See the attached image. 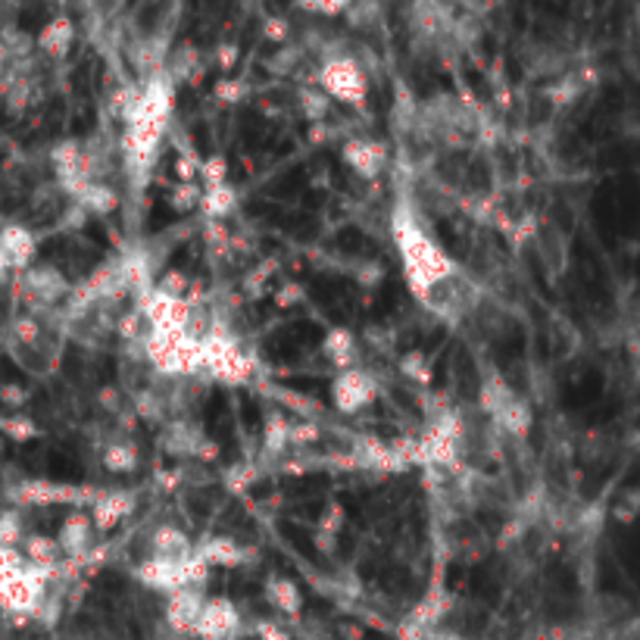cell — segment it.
I'll return each instance as SVG.
<instances>
[{
	"instance_id": "6da1fadb",
	"label": "cell",
	"mask_w": 640,
	"mask_h": 640,
	"mask_svg": "<svg viewBox=\"0 0 640 640\" xmlns=\"http://www.w3.org/2000/svg\"><path fill=\"white\" fill-rule=\"evenodd\" d=\"M391 232L400 250V260H403V275H406V285L409 291L416 294V300H422L434 285H441L444 278L456 275L459 266L453 263V256L434 241L425 228L419 225L416 213L400 203L394 207V219H391Z\"/></svg>"
},
{
	"instance_id": "7a4b0ae2",
	"label": "cell",
	"mask_w": 640,
	"mask_h": 640,
	"mask_svg": "<svg viewBox=\"0 0 640 640\" xmlns=\"http://www.w3.org/2000/svg\"><path fill=\"white\" fill-rule=\"evenodd\" d=\"M50 578H54V569H38L32 562L13 572H0V609L13 616H38L47 600Z\"/></svg>"
},
{
	"instance_id": "3957f363",
	"label": "cell",
	"mask_w": 640,
	"mask_h": 640,
	"mask_svg": "<svg viewBox=\"0 0 640 640\" xmlns=\"http://www.w3.org/2000/svg\"><path fill=\"white\" fill-rule=\"evenodd\" d=\"M481 409L488 413L494 428H500L509 438H525L534 425L531 406L509 388L503 378H488L481 388Z\"/></svg>"
},
{
	"instance_id": "277c9868",
	"label": "cell",
	"mask_w": 640,
	"mask_h": 640,
	"mask_svg": "<svg viewBox=\"0 0 640 640\" xmlns=\"http://www.w3.org/2000/svg\"><path fill=\"white\" fill-rule=\"evenodd\" d=\"M319 88L328 97H338L341 104L350 107H363L366 94H369V82L363 66L356 63L353 57H325L322 69H319Z\"/></svg>"
},
{
	"instance_id": "5b68a950",
	"label": "cell",
	"mask_w": 640,
	"mask_h": 640,
	"mask_svg": "<svg viewBox=\"0 0 640 640\" xmlns=\"http://www.w3.org/2000/svg\"><path fill=\"white\" fill-rule=\"evenodd\" d=\"M107 491H94V488H79V484H57V481H19L16 488H10L7 497H13V503L22 506H54V503H97Z\"/></svg>"
},
{
	"instance_id": "8992f818",
	"label": "cell",
	"mask_w": 640,
	"mask_h": 640,
	"mask_svg": "<svg viewBox=\"0 0 640 640\" xmlns=\"http://www.w3.org/2000/svg\"><path fill=\"white\" fill-rule=\"evenodd\" d=\"M19 291H22L25 303H29L32 316L54 310V306H57L60 300H66V297L72 294L66 275H63L57 266H35V269H29V272H22Z\"/></svg>"
},
{
	"instance_id": "52a82bcc",
	"label": "cell",
	"mask_w": 640,
	"mask_h": 640,
	"mask_svg": "<svg viewBox=\"0 0 640 640\" xmlns=\"http://www.w3.org/2000/svg\"><path fill=\"white\" fill-rule=\"evenodd\" d=\"M378 394V384L375 378L366 372V369H347V372H338L335 381H331V400H335V409L344 416H353L360 413V409H366Z\"/></svg>"
},
{
	"instance_id": "ba28073f",
	"label": "cell",
	"mask_w": 640,
	"mask_h": 640,
	"mask_svg": "<svg viewBox=\"0 0 640 640\" xmlns=\"http://www.w3.org/2000/svg\"><path fill=\"white\" fill-rule=\"evenodd\" d=\"M163 450L169 456H200V459H216V444L203 438V431L194 428L191 422L172 419L163 428Z\"/></svg>"
},
{
	"instance_id": "9c48e42d",
	"label": "cell",
	"mask_w": 640,
	"mask_h": 640,
	"mask_svg": "<svg viewBox=\"0 0 640 640\" xmlns=\"http://www.w3.org/2000/svg\"><path fill=\"white\" fill-rule=\"evenodd\" d=\"M35 250H38V238H35L32 228L16 225V222L0 228V256H4L7 269L29 272L32 260H35Z\"/></svg>"
},
{
	"instance_id": "30bf717a",
	"label": "cell",
	"mask_w": 640,
	"mask_h": 640,
	"mask_svg": "<svg viewBox=\"0 0 640 640\" xmlns=\"http://www.w3.org/2000/svg\"><path fill=\"white\" fill-rule=\"evenodd\" d=\"M238 625H241L238 609L222 597H213V600H207V606H203L194 634L200 640H228L238 631Z\"/></svg>"
},
{
	"instance_id": "8fae6325",
	"label": "cell",
	"mask_w": 640,
	"mask_h": 640,
	"mask_svg": "<svg viewBox=\"0 0 640 640\" xmlns=\"http://www.w3.org/2000/svg\"><path fill=\"white\" fill-rule=\"evenodd\" d=\"M344 163L360 178H378L388 166V150L372 138H350L341 150Z\"/></svg>"
},
{
	"instance_id": "7c38bea8",
	"label": "cell",
	"mask_w": 640,
	"mask_h": 640,
	"mask_svg": "<svg viewBox=\"0 0 640 640\" xmlns=\"http://www.w3.org/2000/svg\"><path fill=\"white\" fill-rule=\"evenodd\" d=\"M207 606V597L197 587H185V591H175L166 603V622L175 634H194L200 612Z\"/></svg>"
},
{
	"instance_id": "4fadbf2b",
	"label": "cell",
	"mask_w": 640,
	"mask_h": 640,
	"mask_svg": "<svg viewBox=\"0 0 640 640\" xmlns=\"http://www.w3.org/2000/svg\"><path fill=\"white\" fill-rule=\"evenodd\" d=\"M94 519L88 516V512L75 509L69 512V516L63 519L60 525V534H57V544L66 556H85L94 544Z\"/></svg>"
},
{
	"instance_id": "5bb4252c",
	"label": "cell",
	"mask_w": 640,
	"mask_h": 640,
	"mask_svg": "<svg viewBox=\"0 0 640 640\" xmlns=\"http://www.w3.org/2000/svg\"><path fill=\"white\" fill-rule=\"evenodd\" d=\"M135 494L132 491H107L104 497H100L91 509V519H94V528L97 531H110L116 528L119 522H125L128 516L135 512Z\"/></svg>"
},
{
	"instance_id": "9a60e30c",
	"label": "cell",
	"mask_w": 640,
	"mask_h": 640,
	"mask_svg": "<svg viewBox=\"0 0 640 640\" xmlns=\"http://www.w3.org/2000/svg\"><path fill=\"white\" fill-rule=\"evenodd\" d=\"M150 556H157V559H172V562H188L194 559L197 547L191 544V537L182 531V528H175V525H160L157 531L150 534Z\"/></svg>"
},
{
	"instance_id": "2e32d148",
	"label": "cell",
	"mask_w": 640,
	"mask_h": 640,
	"mask_svg": "<svg viewBox=\"0 0 640 640\" xmlns=\"http://www.w3.org/2000/svg\"><path fill=\"white\" fill-rule=\"evenodd\" d=\"M537 250H541L544 269L553 278H559L562 272L569 269V241H566V235H562L556 225H541V228H537Z\"/></svg>"
},
{
	"instance_id": "e0dca14e",
	"label": "cell",
	"mask_w": 640,
	"mask_h": 640,
	"mask_svg": "<svg viewBox=\"0 0 640 640\" xmlns=\"http://www.w3.org/2000/svg\"><path fill=\"white\" fill-rule=\"evenodd\" d=\"M72 41H75V25L66 16L50 19L44 29L38 32V50H41V54H47V57H54V60L69 54Z\"/></svg>"
},
{
	"instance_id": "ac0fdd59",
	"label": "cell",
	"mask_w": 640,
	"mask_h": 640,
	"mask_svg": "<svg viewBox=\"0 0 640 640\" xmlns=\"http://www.w3.org/2000/svg\"><path fill=\"white\" fill-rule=\"evenodd\" d=\"M322 356L338 372L353 369V363H356V338L350 335L347 328H328L325 341H322Z\"/></svg>"
},
{
	"instance_id": "d6986e66",
	"label": "cell",
	"mask_w": 640,
	"mask_h": 640,
	"mask_svg": "<svg viewBox=\"0 0 640 640\" xmlns=\"http://www.w3.org/2000/svg\"><path fill=\"white\" fill-rule=\"evenodd\" d=\"M197 556L207 562V566H222V569H235L247 559V550L241 544H235L232 537H210L207 544L197 547Z\"/></svg>"
},
{
	"instance_id": "ffe728a7",
	"label": "cell",
	"mask_w": 640,
	"mask_h": 640,
	"mask_svg": "<svg viewBox=\"0 0 640 640\" xmlns=\"http://www.w3.org/2000/svg\"><path fill=\"white\" fill-rule=\"evenodd\" d=\"M238 210V191L232 185H219V188H203V200H200V216L207 222H225Z\"/></svg>"
},
{
	"instance_id": "44dd1931",
	"label": "cell",
	"mask_w": 640,
	"mask_h": 640,
	"mask_svg": "<svg viewBox=\"0 0 640 640\" xmlns=\"http://www.w3.org/2000/svg\"><path fill=\"white\" fill-rule=\"evenodd\" d=\"M200 69H203V60H200V50L194 44L175 47L169 54V63H166V75H169L172 85L175 82H197Z\"/></svg>"
},
{
	"instance_id": "7402d4cb",
	"label": "cell",
	"mask_w": 640,
	"mask_h": 640,
	"mask_svg": "<svg viewBox=\"0 0 640 640\" xmlns=\"http://www.w3.org/2000/svg\"><path fill=\"white\" fill-rule=\"evenodd\" d=\"M100 463H104V469L113 475H128L141 466V453L128 438H116L104 447V453H100Z\"/></svg>"
},
{
	"instance_id": "603a6c76",
	"label": "cell",
	"mask_w": 640,
	"mask_h": 640,
	"mask_svg": "<svg viewBox=\"0 0 640 640\" xmlns=\"http://www.w3.org/2000/svg\"><path fill=\"white\" fill-rule=\"evenodd\" d=\"M75 203H79L88 216H110V213L119 210V194L107 182H94L79 197H75Z\"/></svg>"
},
{
	"instance_id": "cb8c5ba5",
	"label": "cell",
	"mask_w": 640,
	"mask_h": 640,
	"mask_svg": "<svg viewBox=\"0 0 640 640\" xmlns=\"http://www.w3.org/2000/svg\"><path fill=\"white\" fill-rule=\"evenodd\" d=\"M22 550H25V562H32V566H38V569H54V572H57V562L63 556V550L54 537H44V534H29Z\"/></svg>"
},
{
	"instance_id": "d4e9b609",
	"label": "cell",
	"mask_w": 640,
	"mask_h": 640,
	"mask_svg": "<svg viewBox=\"0 0 640 640\" xmlns=\"http://www.w3.org/2000/svg\"><path fill=\"white\" fill-rule=\"evenodd\" d=\"M266 597H269V603H272L275 609L285 612V616H297L300 606H303L300 587H297L291 578H285V575H275V578L266 581Z\"/></svg>"
},
{
	"instance_id": "484cf974",
	"label": "cell",
	"mask_w": 640,
	"mask_h": 640,
	"mask_svg": "<svg viewBox=\"0 0 640 640\" xmlns=\"http://www.w3.org/2000/svg\"><path fill=\"white\" fill-rule=\"evenodd\" d=\"M397 369L406 381H413V384H428L431 381V363H428V356L422 350H406L400 360H397Z\"/></svg>"
},
{
	"instance_id": "4316f807",
	"label": "cell",
	"mask_w": 640,
	"mask_h": 640,
	"mask_svg": "<svg viewBox=\"0 0 640 640\" xmlns=\"http://www.w3.org/2000/svg\"><path fill=\"white\" fill-rule=\"evenodd\" d=\"M291 428H294V425H288L281 416H272V419L266 422V431H263V450L272 453V456L285 453V450L291 447Z\"/></svg>"
},
{
	"instance_id": "83f0119b",
	"label": "cell",
	"mask_w": 640,
	"mask_h": 640,
	"mask_svg": "<svg viewBox=\"0 0 640 640\" xmlns=\"http://www.w3.org/2000/svg\"><path fill=\"white\" fill-rule=\"evenodd\" d=\"M612 519L619 525H634L640 519V488H625L612 503Z\"/></svg>"
},
{
	"instance_id": "f1b7e54d",
	"label": "cell",
	"mask_w": 640,
	"mask_h": 640,
	"mask_svg": "<svg viewBox=\"0 0 640 640\" xmlns=\"http://www.w3.org/2000/svg\"><path fill=\"white\" fill-rule=\"evenodd\" d=\"M297 97H300L303 116L310 122H316V125H322V119L328 116V94L322 88H303Z\"/></svg>"
},
{
	"instance_id": "f546056e",
	"label": "cell",
	"mask_w": 640,
	"mask_h": 640,
	"mask_svg": "<svg viewBox=\"0 0 640 640\" xmlns=\"http://www.w3.org/2000/svg\"><path fill=\"white\" fill-rule=\"evenodd\" d=\"M0 544L19 550V544H25L22 537V516L16 509H4L0 512Z\"/></svg>"
},
{
	"instance_id": "4dcf8cb0",
	"label": "cell",
	"mask_w": 640,
	"mask_h": 640,
	"mask_svg": "<svg viewBox=\"0 0 640 640\" xmlns=\"http://www.w3.org/2000/svg\"><path fill=\"white\" fill-rule=\"evenodd\" d=\"M200 182H203V188L228 185V163H225L222 153H213V157H207L200 163Z\"/></svg>"
},
{
	"instance_id": "1f68e13d",
	"label": "cell",
	"mask_w": 640,
	"mask_h": 640,
	"mask_svg": "<svg viewBox=\"0 0 640 640\" xmlns=\"http://www.w3.org/2000/svg\"><path fill=\"white\" fill-rule=\"evenodd\" d=\"M200 200H203V188H197V185H178L169 194V207L175 213H191V210H200Z\"/></svg>"
},
{
	"instance_id": "d6a6232c",
	"label": "cell",
	"mask_w": 640,
	"mask_h": 640,
	"mask_svg": "<svg viewBox=\"0 0 640 640\" xmlns=\"http://www.w3.org/2000/svg\"><path fill=\"white\" fill-rule=\"evenodd\" d=\"M0 428H4L13 441H32V438H38V434H41V428L32 419H4V422H0Z\"/></svg>"
},
{
	"instance_id": "836d02e7",
	"label": "cell",
	"mask_w": 640,
	"mask_h": 640,
	"mask_svg": "<svg viewBox=\"0 0 640 640\" xmlns=\"http://www.w3.org/2000/svg\"><path fill=\"white\" fill-rule=\"evenodd\" d=\"M213 94H216L219 104H238V100H244V94H247V85L241 79H222L213 88Z\"/></svg>"
},
{
	"instance_id": "e575fe53",
	"label": "cell",
	"mask_w": 640,
	"mask_h": 640,
	"mask_svg": "<svg viewBox=\"0 0 640 640\" xmlns=\"http://www.w3.org/2000/svg\"><path fill=\"white\" fill-rule=\"evenodd\" d=\"M344 519H347L344 506H341V503H328L325 512L319 516V531H325V534H341Z\"/></svg>"
},
{
	"instance_id": "d590c367",
	"label": "cell",
	"mask_w": 640,
	"mask_h": 640,
	"mask_svg": "<svg viewBox=\"0 0 640 640\" xmlns=\"http://www.w3.org/2000/svg\"><path fill=\"white\" fill-rule=\"evenodd\" d=\"M213 60H216V66H219L222 72H232V69L238 66V60H241V50H238V44H232V41H222V44H216V50H213Z\"/></svg>"
},
{
	"instance_id": "8d00e7d4",
	"label": "cell",
	"mask_w": 640,
	"mask_h": 640,
	"mask_svg": "<svg viewBox=\"0 0 640 640\" xmlns=\"http://www.w3.org/2000/svg\"><path fill=\"white\" fill-rule=\"evenodd\" d=\"M203 238H207V244L216 250V253H225L228 250V228L222 222H203Z\"/></svg>"
},
{
	"instance_id": "74e56055",
	"label": "cell",
	"mask_w": 640,
	"mask_h": 640,
	"mask_svg": "<svg viewBox=\"0 0 640 640\" xmlns=\"http://www.w3.org/2000/svg\"><path fill=\"white\" fill-rule=\"evenodd\" d=\"M263 35L272 44H285L291 38V25H288V19H281V16H269L266 25H263Z\"/></svg>"
},
{
	"instance_id": "f35d334b",
	"label": "cell",
	"mask_w": 640,
	"mask_h": 640,
	"mask_svg": "<svg viewBox=\"0 0 640 640\" xmlns=\"http://www.w3.org/2000/svg\"><path fill=\"white\" fill-rule=\"evenodd\" d=\"M157 288H160V291H166V294H172V297H185V291H188V278H185V272L172 269V272H166V275H163V281H160Z\"/></svg>"
},
{
	"instance_id": "ab89813d",
	"label": "cell",
	"mask_w": 640,
	"mask_h": 640,
	"mask_svg": "<svg viewBox=\"0 0 640 640\" xmlns=\"http://www.w3.org/2000/svg\"><path fill=\"white\" fill-rule=\"evenodd\" d=\"M22 566H25V553L0 544V572H13V569H22Z\"/></svg>"
},
{
	"instance_id": "60d3db41",
	"label": "cell",
	"mask_w": 640,
	"mask_h": 640,
	"mask_svg": "<svg viewBox=\"0 0 640 640\" xmlns=\"http://www.w3.org/2000/svg\"><path fill=\"white\" fill-rule=\"evenodd\" d=\"M319 438V428L316 425H310V422H300V425H294L291 428V444H310V441H316Z\"/></svg>"
},
{
	"instance_id": "b9f144b4",
	"label": "cell",
	"mask_w": 640,
	"mask_h": 640,
	"mask_svg": "<svg viewBox=\"0 0 640 640\" xmlns=\"http://www.w3.org/2000/svg\"><path fill=\"white\" fill-rule=\"evenodd\" d=\"M0 400L16 409V406H22L25 400H29V391L19 388V384H4V388H0Z\"/></svg>"
},
{
	"instance_id": "7bdbcfd3",
	"label": "cell",
	"mask_w": 640,
	"mask_h": 640,
	"mask_svg": "<svg viewBox=\"0 0 640 640\" xmlns=\"http://www.w3.org/2000/svg\"><path fill=\"white\" fill-rule=\"evenodd\" d=\"M97 403L107 409V413H122V394L119 388H104L97 394Z\"/></svg>"
},
{
	"instance_id": "ee69618b",
	"label": "cell",
	"mask_w": 640,
	"mask_h": 640,
	"mask_svg": "<svg viewBox=\"0 0 640 640\" xmlns=\"http://www.w3.org/2000/svg\"><path fill=\"white\" fill-rule=\"evenodd\" d=\"M303 10H310V13H325V16L350 13V7H347V4H303Z\"/></svg>"
},
{
	"instance_id": "f6af8a7d",
	"label": "cell",
	"mask_w": 640,
	"mask_h": 640,
	"mask_svg": "<svg viewBox=\"0 0 640 640\" xmlns=\"http://www.w3.org/2000/svg\"><path fill=\"white\" fill-rule=\"evenodd\" d=\"M300 297H303V288L288 285V288H281V291H278V297H275V300H278V306H294Z\"/></svg>"
},
{
	"instance_id": "bcb514c9",
	"label": "cell",
	"mask_w": 640,
	"mask_h": 640,
	"mask_svg": "<svg viewBox=\"0 0 640 640\" xmlns=\"http://www.w3.org/2000/svg\"><path fill=\"white\" fill-rule=\"evenodd\" d=\"M313 541H316V547H319L322 553H335V547H338V534L316 531V534H313Z\"/></svg>"
},
{
	"instance_id": "7dc6e473",
	"label": "cell",
	"mask_w": 640,
	"mask_h": 640,
	"mask_svg": "<svg viewBox=\"0 0 640 640\" xmlns=\"http://www.w3.org/2000/svg\"><path fill=\"white\" fill-rule=\"evenodd\" d=\"M356 278H360L363 285H378V281H381V266H378V263H366Z\"/></svg>"
},
{
	"instance_id": "c3c4849f",
	"label": "cell",
	"mask_w": 640,
	"mask_h": 640,
	"mask_svg": "<svg viewBox=\"0 0 640 640\" xmlns=\"http://www.w3.org/2000/svg\"><path fill=\"white\" fill-rule=\"evenodd\" d=\"M260 637H263V640H288V634H285V631H278L275 625H272V628H269V625H263V628H260Z\"/></svg>"
},
{
	"instance_id": "681fc988",
	"label": "cell",
	"mask_w": 640,
	"mask_h": 640,
	"mask_svg": "<svg viewBox=\"0 0 640 640\" xmlns=\"http://www.w3.org/2000/svg\"><path fill=\"white\" fill-rule=\"evenodd\" d=\"M4 272H7V263H4V256H0V281H4Z\"/></svg>"
}]
</instances>
